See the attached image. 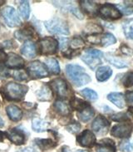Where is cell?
Segmentation results:
<instances>
[{
    "label": "cell",
    "mask_w": 133,
    "mask_h": 152,
    "mask_svg": "<svg viewBox=\"0 0 133 152\" xmlns=\"http://www.w3.org/2000/svg\"><path fill=\"white\" fill-rule=\"evenodd\" d=\"M2 16L5 23L10 28H16L21 24L20 17L16 9L11 6H7L2 9Z\"/></svg>",
    "instance_id": "obj_5"
},
{
    "label": "cell",
    "mask_w": 133,
    "mask_h": 152,
    "mask_svg": "<svg viewBox=\"0 0 133 152\" xmlns=\"http://www.w3.org/2000/svg\"><path fill=\"white\" fill-rule=\"evenodd\" d=\"M47 30L52 34H69V28L66 21L59 18H53L44 23Z\"/></svg>",
    "instance_id": "obj_3"
},
{
    "label": "cell",
    "mask_w": 133,
    "mask_h": 152,
    "mask_svg": "<svg viewBox=\"0 0 133 152\" xmlns=\"http://www.w3.org/2000/svg\"><path fill=\"white\" fill-rule=\"evenodd\" d=\"M122 84L126 88L133 86V72H129L125 75L122 78Z\"/></svg>",
    "instance_id": "obj_38"
},
{
    "label": "cell",
    "mask_w": 133,
    "mask_h": 152,
    "mask_svg": "<svg viewBox=\"0 0 133 152\" xmlns=\"http://www.w3.org/2000/svg\"><path fill=\"white\" fill-rule=\"evenodd\" d=\"M80 130H81V125L77 122H76V121L74 123L69 124L66 126V131L72 133V134H77Z\"/></svg>",
    "instance_id": "obj_41"
},
{
    "label": "cell",
    "mask_w": 133,
    "mask_h": 152,
    "mask_svg": "<svg viewBox=\"0 0 133 152\" xmlns=\"http://www.w3.org/2000/svg\"><path fill=\"white\" fill-rule=\"evenodd\" d=\"M6 136L8 137L9 140L17 145H23L25 142V134L19 129L17 128H12L10 131L6 132Z\"/></svg>",
    "instance_id": "obj_14"
},
{
    "label": "cell",
    "mask_w": 133,
    "mask_h": 152,
    "mask_svg": "<svg viewBox=\"0 0 133 152\" xmlns=\"http://www.w3.org/2000/svg\"><path fill=\"white\" fill-rule=\"evenodd\" d=\"M116 42V37L112 33H105L100 37V44L103 47H108Z\"/></svg>",
    "instance_id": "obj_32"
},
{
    "label": "cell",
    "mask_w": 133,
    "mask_h": 152,
    "mask_svg": "<svg viewBox=\"0 0 133 152\" xmlns=\"http://www.w3.org/2000/svg\"><path fill=\"white\" fill-rule=\"evenodd\" d=\"M52 89L55 91V93L60 97H66L68 95V87L66 82L62 78H56L50 83Z\"/></svg>",
    "instance_id": "obj_10"
},
{
    "label": "cell",
    "mask_w": 133,
    "mask_h": 152,
    "mask_svg": "<svg viewBox=\"0 0 133 152\" xmlns=\"http://www.w3.org/2000/svg\"><path fill=\"white\" fill-rule=\"evenodd\" d=\"M19 12L22 17L24 19H28L29 15H30V6L28 1H22L19 4Z\"/></svg>",
    "instance_id": "obj_33"
},
{
    "label": "cell",
    "mask_w": 133,
    "mask_h": 152,
    "mask_svg": "<svg viewBox=\"0 0 133 152\" xmlns=\"http://www.w3.org/2000/svg\"><path fill=\"white\" fill-rule=\"evenodd\" d=\"M110 126V122L103 115H97L91 124V128L96 134H105Z\"/></svg>",
    "instance_id": "obj_11"
},
{
    "label": "cell",
    "mask_w": 133,
    "mask_h": 152,
    "mask_svg": "<svg viewBox=\"0 0 133 152\" xmlns=\"http://www.w3.org/2000/svg\"><path fill=\"white\" fill-rule=\"evenodd\" d=\"M34 142L39 148L43 151L53 148L57 145V144L51 139H36L34 140Z\"/></svg>",
    "instance_id": "obj_26"
},
{
    "label": "cell",
    "mask_w": 133,
    "mask_h": 152,
    "mask_svg": "<svg viewBox=\"0 0 133 152\" xmlns=\"http://www.w3.org/2000/svg\"><path fill=\"white\" fill-rule=\"evenodd\" d=\"M28 91V87L16 82H9L5 87V96L10 101H20Z\"/></svg>",
    "instance_id": "obj_2"
},
{
    "label": "cell",
    "mask_w": 133,
    "mask_h": 152,
    "mask_svg": "<svg viewBox=\"0 0 133 152\" xmlns=\"http://www.w3.org/2000/svg\"><path fill=\"white\" fill-rule=\"evenodd\" d=\"M112 119L113 121H116L118 122H126L129 120L128 113H118L116 115L112 116Z\"/></svg>",
    "instance_id": "obj_40"
},
{
    "label": "cell",
    "mask_w": 133,
    "mask_h": 152,
    "mask_svg": "<svg viewBox=\"0 0 133 152\" xmlns=\"http://www.w3.org/2000/svg\"><path fill=\"white\" fill-rule=\"evenodd\" d=\"M85 32L87 34H96L102 32V28L99 26L98 24L96 23H91L87 26V28H85Z\"/></svg>",
    "instance_id": "obj_37"
},
{
    "label": "cell",
    "mask_w": 133,
    "mask_h": 152,
    "mask_svg": "<svg viewBox=\"0 0 133 152\" xmlns=\"http://www.w3.org/2000/svg\"><path fill=\"white\" fill-rule=\"evenodd\" d=\"M46 66L53 74H58L60 72V66L55 58H48L46 60Z\"/></svg>",
    "instance_id": "obj_29"
},
{
    "label": "cell",
    "mask_w": 133,
    "mask_h": 152,
    "mask_svg": "<svg viewBox=\"0 0 133 152\" xmlns=\"http://www.w3.org/2000/svg\"><path fill=\"white\" fill-rule=\"evenodd\" d=\"M77 140L83 147H92L96 144V136L89 130H85L77 137Z\"/></svg>",
    "instance_id": "obj_12"
},
{
    "label": "cell",
    "mask_w": 133,
    "mask_h": 152,
    "mask_svg": "<svg viewBox=\"0 0 133 152\" xmlns=\"http://www.w3.org/2000/svg\"><path fill=\"white\" fill-rule=\"evenodd\" d=\"M18 152H37L34 148H32V147H27V148H23L18 151Z\"/></svg>",
    "instance_id": "obj_46"
},
{
    "label": "cell",
    "mask_w": 133,
    "mask_h": 152,
    "mask_svg": "<svg viewBox=\"0 0 133 152\" xmlns=\"http://www.w3.org/2000/svg\"><path fill=\"white\" fill-rule=\"evenodd\" d=\"M99 14L105 19L107 20H116L121 17V12L119 8L113 4H105L100 6Z\"/></svg>",
    "instance_id": "obj_6"
},
{
    "label": "cell",
    "mask_w": 133,
    "mask_h": 152,
    "mask_svg": "<svg viewBox=\"0 0 133 152\" xmlns=\"http://www.w3.org/2000/svg\"><path fill=\"white\" fill-rule=\"evenodd\" d=\"M40 52L43 55H53L57 53L58 49V41L52 37L42 38L39 42Z\"/></svg>",
    "instance_id": "obj_8"
},
{
    "label": "cell",
    "mask_w": 133,
    "mask_h": 152,
    "mask_svg": "<svg viewBox=\"0 0 133 152\" xmlns=\"http://www.w3.org/2000/svg\"><path fill=\"white\" fill-rule=\"evenodd\" d=\"M107 99L119 108H123L126 105L124 96L120 92H112V93L108 94Z\"/></svg>",
    "instance_id": "obj_21"
},
{
    "label": "cell",
    "mask_w": 133,
    "mask_h": 152,
    "mask_svg": "<svg viewBox=\"0 0 133 152\" xmlns=\"http://www.w3.org/2000/svg\"><path fill=\"white\" fill-rule=\"evenodd\" d=\"M126 98L129 105L133 107V91H128L126 94Z\"/></svg>",
    "instance_id": "obj_44"
},
{
    "label": "cell",
    "mask_w": 133,
    "mask_h": 152,
    "mask_svg": "<svg viewBox=\"0 0 133 152\" xmlns=\"http://www.w3.org/2000/svg\"><path fill=\"white\" fill-rule=\"evenodd\" d=\"M70 49H72V51H75V50H79L80 48H83V47L85 46V42L83 41V39L81 37H74L72 41L70 42Z\"/></svg>",
    "instance_id": "obj_34"
},
{
    "label": "cell",
    "mask_w": 133,
    "mask_h": 152,
    "mask_svg": "<svg viewBox=\"0 0 133 152\" xmlns=\"http://www.w3.org/2000/svg\"><path fill=\"white\" fill-rule=\"evenodd\" d=\"M133 130L132 125L129 122H121L112 127L111 131L112 136L118 138H128L132 135Z\"/></svg>",
    "instance_id": "obj_9"
},
{
    "label": "cell",
    "mask_w": 133,
    "mask_h": 152,
    "mask_svg": "<svg viewBox=\"0 0 133 152\" xmlns=\"http://www.w3.org/2000/svg\"><path fill=\"white\" fill-rule=\"evenodd\" d=\"M4 4V2H1V3H0V5H1V4Z\"/></svg>",
    "instance_id": "obj_50"
},
{
    "label": "cell",
    "mask_w": 133,
    "mask_h": 152,
    "mask_svg": "<svg viewBox=\"0 0 133 152\" xmlns=\"http://www.w3.org/2000/svg\"><path fill=\"white\" fill-rule=\"evenodd\" d=\"M4 125V120L2 119L1 117H0V127H3Z\"/></svg>",
    "instance_id": "obj_48"
},
{
    "label": "cell",
    "mask_w": 133,
    "mask_h": 152,
    "mask_svg": "<svg viewBox=\"0 0 133 152\" xmlns=\"http://www.w3.org/2000/svg\"><path fill=\"white\" fill-rule=\"evenodd\" d=\"M70 107L74 109V110H77V111H82L84 109H86L87 107H90L89 104L86 102L83 101L82 99L77 98V97H74L71 100L70 102Z\"/></svg>",
    "instance_id": "obj_27"
},
{
    "label": "cell",
    "mask_w": 133,
    "mask_h": 152,
    "mask_svg": "<svg viewBox=\"0 0 133 152\" xmlns=\"http://www.w3.org/2000/svg\"><path fill=\"white\" fill-rule=\"evenodd\" d=\"M81 93L83 95L85 98L91 100V101H95L98 98L97 93L95 91L91 90L90 88H85L83 91H81Z\"/></svg>",
    "instance_id": "obj_36"
},
{
    "label": "cell",
    "mask_w": 133,
    "mask_h": 152,
    "mask_svg": "<svg viewBox=\"0 0 133 152\" xmlns=\"http://www.w3.org/2000/svg\"><path fill=\"white\" fill-rule=\"evenodd\" d=\"M66 73L73 85L82 86L91 82L90 76L86 72L82 66L74 64H68L66 66Z\"/></svg>",
    "instance_id": "obj_1"
},
{
    "label": "cell",
    "mask_w": 133,
    "mask_h": 152,
    "mask_svg": "<svg viewBox=\"0 0 133 152\" xmlns=\"http://www.w3.org/2000/svg\"><path fill=\"white\" fill-rule=\"evenodd\" d=\"M103 53L96 49H87L82 54L81 58L87 66L94 70L97 66L102 64V58Z\"/></svg>",
    "instance_id": "obj_4"
},
{
    "label": "cell",
    "mask_w": 133,
    "mask_h": 152,
    "mask_svg": "<svg viewBox=\"0 0 133 152\" xmlns=\"http://www.w3.org/2000/svg\"><path fill=\"white\" fill-rule=\"evenodd\" d=\"M116 7L119 8V10L121 13L126 15L133 13V1H125L123 5H117Z\"/></svg>",
    "instance_id": "obj_35"
},
{
    "label": "cell",
    "mask_w": 133,
    "mask_h": 152,
    "mask_svg": "<svg viewBox=\"0 0 133 152\" xmlns=\"http://www.w3.org/2000/svg\"><path fill=\"white\" fill-rule=\"evenodd\" d=\"M21 53L26 58H33L37 55V48L33 42L27 41L21 48Z\"/></svg>",
    "instance_id": "obj_17"
},
{
    "label": "cell",
    "mask_w": 133,
    "mask_h": 152,
    "mask_svg": "<svg viewBox=\"0 0 133 152\" xmlns=\"http://www.w3.org/2000/svg\"><path fill=\"white\" fill-rule=\"evenodd\" d=\"M6 136V132H0V142L1 141H3L4 139V137Z\"/></svg>",
    "instance_id": "obj_47"
},
{
    "label": "cell",
    "mask_w": 133,
    "mask_h": 152,
    "mask_svg": "<svg viewBox=\"0 0 133 152\" xmlns=\"http://www.w3.org/2000/svg\"><path fill=\"white\" fill-rule=\"evenodd\" d=\"M94 115H95V111L91 107H87L86 109L78 112L79 119L83 122H87L88 121H90Z\"/></svg>",
    "instance_id": "obj_30"
},
{
    "label": "cell",
    "mask_w": 133,
    "mask_h": 152,
    "mask_svg": "<svg viewBox=\"0 0 133 152\" xmlns=\"http://www.w3.org/2000/svg\"><path fill=\"white\" fill-rule=\"evenodd\" d=\"M81 8L89 16L96 17L99 12L100 6L94 1H81Z\"/></svg>",
    "instance_id": "obj_15"
},
{
    "label": "cell",
    "mask_w": 133,
    "mask_h": 152,
    "mask_svg": "<svg viewBox=\"0 0 133 152\" xmlns=\"http://www.w3.org/2000/svg\"><path fill=\"white\" fill-rule=\"evenodd\" d=\"M96 152H115L116 145L114 141L111 139H104L96 145Z\"/></svg>",
    "instance_id": "obj_16"
},
{
    "label": "cell",
    "mask_w": 133,
    "mask_h": 152,
    "mask_svg": "<svg viewBox=\"0 0 133 152\" xmlns=\"http://www.w3.org/2000/svg\"><path fill=\"white\" fill-rule=\"evenodd\" d=\"M0 106H1V104H0Z\"/></svg>",
    "instance_id": "obj_51"
},
{
    "label": "cell",
    "mask_w": 133,
    "mask_h": 152,
    "mask_svg": "<svg viewBox=\"0 0 133 152\" xmlns=\"http://www.w3.org/2000/svg\"><path fill=\"white\" fill-rule=\"evenodd\" d=\"M28 72L30 77L33 78H44L48 77V70L45 64L39 61H35L29 63Z\"/></svg>",
    "instance_id": "obj_7"
},
{
    "label": "cell",
    "mask_w": 133,
    "mask_h": 152,
    "mask_svg": "<svg viewBox=\"0 0 133 152\" xmlns=\"http://www.w3.org/2000/svg\"><path fill=\"white\" fill-rule=\"evenodd\" d=\"M120 150L123 152H132L133 151L132 144L128 140H123L120 143Z\"/></svg>",
    "instance_id": "obj_39"
},
{
    "label": "cell",
    "mask_w": 133,
    "mask_h": 152,
    "mask_svg": "<svg viewBox=\"0 0 133 152\" xmlns=\"http://www.w3.org/2000/svg\"><path fill=\"white\" fill-rule=\"evenodd\" d=\"M7 58H8V55L5 53L4 50L0 48V63L1 64H4L7 61Z\"/></svg>",
    "instance_id": "obj_45"
},
{
    "label": "cell",
    "mask_w": 133,
    "mask_h": 152,
    "mask_svg": "<svg viewBox=\"0 0 133 152\" xmlns=\"http://www.w3.org/2000/svg\"><path fill=\"white\" fill-rule=\"evenodd\" d=\"M8 74L12 76L17 81H24L28 77V71H25L23 69H15V70L9 71Z\"/></svg>",
    "instance_id": "obj_28"
},
{
    "label": "cell",
    "mask_w": 133,
    "mask_h": 152,
    "mask_svg": "<svg viewBox=\"0 0 133 152\" xmlns=\"http://www.w3.org/2000/svg\"><path fill=\"white\" fill-rule=\"evenodd\" d=\"M76 152H90V151H84V150H80V151H77Z\"/></svg>",
    "instance_id": "obj_49"
},
{
    "label": "cell",
    "mask_w": 133,
    "mask_h": 152,
    "mask_svg": "<svg viewBox=\"0 0 133 152\" xmlns=\"http://www.w3.org/2000/svg\"><path fill=\"white\" fill-rule=\"evenodd\" d=\"M6 112L8 117L12 121H18L23 118V111L18 107L15 105H9L6 107Z\"/></svg>",
    "instance_id": "obj_18"
},
{
    "label": "cell",
    "mask_w": 133,
    "mask_h": 152,
    "mask_svg": "<svg viewBox=\"0 0 133 152\" xmlns=\"http://www.w3.org/2000/svg\"><path fill=\"white\" fill-rule=\"evenodd\" d=\"M120 50L122 53L124 55H126V56H132L133 54V50L131 48H129L127 45H126V44H122L121 46Z\"/></svg>",
    "instance_id": "obj_42"
},
{
    "label": "cell",
    "mask_w": 133,
    "mask_h": 152,
    "mask_svg": "<svg viewBox=\"0 0 133 152\" xmlns=\"http://www.w3.org/2000/svg\"><path fill=\"white\" fill-rule=\"evenodd\" d=\"M112 70L108 66H103L99 67L96 72V77L98 82H105L111 77Z\"/></svg>",
    "instance_id": "obj_19"
},
{
    "label": "cell",
    "mask_w": 133,
    "mask_h": 152,
    "mask_svg": "<svg viewBox=\"0 0 133 152\" xmlns=\"http://www.w3.org/2000/svg\"><path fill=\"white\" fill-rule=\"evenodd\" d=\"M36 96L38 100L40 101H50L53 98V92L49 86L47 85H43L39 90L36 91Z\"/></svg>",
    "instance_id": "obj_20"
},
{
    "label": "cell",
    "mask_w": 133,
    "mask_h": 152,
    "mask_svg": "<svg viewBox=\"0 0 133 152\" xmlns=\"http://www.w3.org/2000/svg\"><path fill=\"white\" fill-rule=\"evenodd\" d=\"M54 108L60 115H67L70 113V107L63 100H58L54 103Z\"/></svg>",
    "instance_id": "obj_23"
},
{
    "label": "cell",
    "mask_w": 133,
    "mask_h": 152,
    "mask_svg": "<svg viewBox=\"0 0 133 152\" xmlns=\"http://www.w3.org/2000/svg\"><path fill=\"white\" fill-rule=\"evenodd\" d=\"M14 36L18 41H28V39L32 38L33 36V32L32 29L23 28L18 30L14 33Z\"/></svg>",
    "instance_id": "obj_24"
},
{
    "label": "cell",
    "mask_w": 133,
    "mask_h": 152,
    "mask_svg": "<svg viewBox=\"0 0 133 152\" xmlns=\"http://www.w3.org/2000/svg\"><path fill=\"white\" fill-rule=\"evenodd\" d=\"M106 59L107 61H108V62H110L112 65H113L114 66H116L117 68H123V67H126L128 66L127 62L119 58H116V57H114L111 54H107L106 55Z\"/></svg>",
    "instance_id": "obj_25"
},
{
    "label": "cell",
    "mask_w": 133,
    "mask_h": 152,
    "mask_svg": "<svg viewBox=\"0 0 133 152\" xmlns=\"http://www.w3.org/2000/svg\"><path fill=\"white\" fill-rule=\"evenodd\" d=\"M49 127V123L44 120L40 118H34L32 121V128L34 132H46Z\"/></svg>",
    "instance_id": "obj_22"
},
{
    "label": "cell",
    "mask_w": 133,
    "mask_h": 152,
    "mask_svg": "<svg viewBox=\"0 0 133 152\" xmlns=\"http://www.w3.org/2000/svg\"><path fill=\"white\" fill-rule=\"evenodd\" d=\"M5 66L8 68H12L13 70L22 69L24 66V60L18 54L10 53L8 54V58L5 62Z\"/></svg>",
    "instance_id": "obj_13"
},
{
    "label": "cell",
    "mask_w": 133,
    "mask_h": 152,
    "mask_svg": "<svg viewBox=\"0 0 133 152\" xmlns=\"http://www.w3.org/2000/svg\"><path fill=\"white\" fill-rule=\"evenodd\" d=\"M122 28L126 37L129 39H133V18H130L125 21Z\"/></svg>",
    "instance_id": "obj_31"
},
{
    "label": "cell",
    "mask_w": 133,
    "mask_h": 152,
    "mask_svg": "<svg viewBox=\"0 0 133 152\" xmlns=\"http://www.w3.org/2000/svg\"><path fill=\"white\" fill-rule=\"evenodd\" d=\"M68 39L65 37H60V48L62 49V53L66 52L68 48Z\"/></svg>",
    "instance_id": "obj_43"
}]
</instances>
